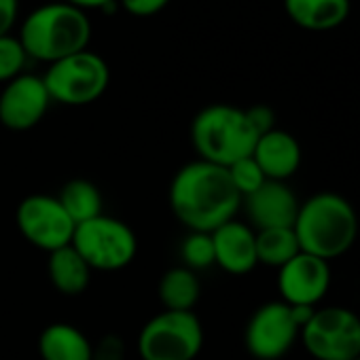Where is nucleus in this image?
I'll list each match as a JSON object with an SVG mask.
<instances>
[{
    "label": "nucleus",
    "mask_w": 360,
    "mask_h": 360,
    "mask_svg": "<svg viewBox=\"0 0 360 360\" xmlns=\"http://www.w3.org/2000/svg\"><path fill=\"white\" fill-rule=\"evenodd\" d=\"M169 208L189 231L212 233L236 219L242 195L233 187L227 167L195 159L174 174Z\"/></svg>",
    "instance_id": "1"
},
{
    "label": "nucleus",
    "mask_w": 360,
    "mask_h": 360,
    "mask_svg": "<svg viewBox=\"0 0 360 360\" xmlns=\"http://www.w3.org/2000/svg\"><path fill=\"white\" fill-rule=\"evenodd\" d=\"M292 231L301 252L330 263L354 246L358 238V214L343 195L322 191L301 202Z\"/></svg>",
    "instance_id": "2"
},
{
    "label": "nucleus",
    "mask_w": 360,
    "mask_h": 360,
    "mask_svg": "<svg viewBox=\"0 0 360 360\" xmlns=\"http://www.w3.org/2000/svg\"><path fill=\"white\" fill-rule=\"evenodd\" d=\"M18 39L28 58L53 64L87 49L91 20L85 11L58 0L30 11L20 26Z\"/></svg>",
    "instance_id": "3"
},
{
    "label": "nucleus",
    "mask_w": 360,
    "mask_h": 360,
    "mask_svg": "<svg viewBox=\"0 0 360 360\" xmlns=\"http://www.w3.org/2000/svg\"><path fill=\"white\" fill-rule=\"evenodd\" d=\"M257 140L246 110L231 104H210L191 123V142L200 159L221 167L250 157Z\"/></svg>",
    "instance_id": "4"
},
{
    "label": "nucleus",
    "mask_w": 360,
    "mask_h": 360,
    "mask_svg": "<svg viewBox=\"0 0 360 360\" xmlns=\"http://www.w3.org/2000/svg\"><path fill=\"white\" fill-rule=\"evenodd\" d=\"M204 347V326L195 311L163 309L140 328L142 360H195Z\"/></svg>",
    "instance_id": "5"
},
{
    "label": "nucleus",
    "mask_w": 360,
    "mask_h": 360,
    "mask_svg": "<svg viewBox=\"0 0 360 360\" xmlns=\"http://www.w3.org/2000/svg\"><path fill=\"white\" fill-rule=\"evenodd\" d=\"M43 81L51 102L85 106L104 96L110 83V68L102 56L85 49L49 64Z\"/></svg>",
    "instance_id": "6"
},
{
    "label": "nucleus",
    "mask_w": 360,
    "mask_h": 360,
    "mask_svg": "<svg viewBox=\"0 0 360 360\" xmlns=\"http://www.w3.org/2000/svg\"><path fill=\"white\" fill-rule=\"evenodd\" d=\"M70 246L83 257L91 271L125 269L138 252L134 229L127 223L106 214L77 225Z\"/></svg>",
    "instance_id": "7"
},
{
    "label": "nucleus",
    "mask_w": 360,
    "mask_h": 360,
    "mask_svg": "<svg viewBox=\"0 0 360 360\" xmlns=\"http://www.w3.org/2000/svg\"><path fill=\"white\" fill-rule=\"evenodd\" d=\"M299 339L316 360H356L360 356V316L341 305L316 307Z\"/></svg>",
    "instance_id": "8"
},
{
    "label": "nucleus",
    "mask_w": 360,
    "mask_h": 360,
    "mask_svg": "<svg viewBox=\"0 0 360 360\" xmlns=\"http://www.w3.org/2000/svg\"><path fill=\"white\" fill-rule=\"evenodd\" d=\"M20 233L39 250L53 252L72 242L75 223L53 195L37 193L20 202L15 212Z\"/></svg>",
    "instance_id": "9"
},
{
    "label": "nucleus",
    "mask_w": 360,
    "mask_h": 360,
    "mask_svg": "<svg viewBox=\"0 0 360 360\" xmlns=\"http://www.w3.org/2000/svg\"><path fill=\"white\" fill-rule=\"evenodd\" d=\"M301 326L290 305L284 301H267L255 309L246 324L244 343L257 360H280L297 343Z\"/></svg>",
    "instance_id": "10"
},
{
    "label": "nucleus",
    "mask_w": 360,
    "mask_h": 360,
    "mask_svg": "<svg viewBox=\"0 0 360 360\" xmlns=\"http://www.w3.org/2000/svg\"><path fill=\"white\" fill-rule=\"evenodd\" d=\"M51 104L43 77L20 75L3 85L0 91V123L11 131H28L37 127Z\"/></svg>",
    "instance_id": "11"
},
{
    "label": "nucleus",
    "mask_w": 360,
    "mask_h": 360,
    "mask_svg": "<svg viewBox=\"0 0 360 360\" xmlns=\"http://www.w3.org/2000/svg\"><path fill=\"white\" fill-rule=\"evenodd\" d=\"M333 282L330 263L307 252H299L278 269L280 301L286 305L318 307Z\"/></svg>",
    "instance_id": "12"
},
{
    "label": "nucleus",
    "mask_w": 360,
    "mask_h": 360,
    "mask_svg": "<svg viewBox=\"0 0 360 360\" xmlns=\"http://www.w3.org/2000/svg\"><path fill=\"white\" fill-rule=\"evenodd\" d=\"M250 227L261 229H278V227H292L299 214L301 202L297 200L295 191L286 183L267 180V183L242 200Z\"/></svg>",
    "instance_id": "13"
},
{
    "label": "nucleus",
    "mask_w": 360,
    "mask_h": 360,
    "mask_svg": "<svg viewBox=\"0 0 360 360\" xmlns=\"http://www.w3.org/2000/svg\"><path fill=\"white\" fill-rule=\"evenodd\" d=\"M214 244V265L231 276L250 274L257 261V233L248 223H240L238 219L221 225L212 233Z\"/></svg>",
    "instance_id": "14"
},
{
    "label": "nucleus",
    "mask_w": 360,
    "mask_h": 360,
    "mask_svg": "<svg viewBox=\"0 0 360 360\" xmlns=\"http://www.w3.org/2000/svg\"><path fill=\"white\" fill-rule=\"evenodd\" d=\"M255 161L263 169L267 180H278V183H286L290 176H295L301 167L303 150L299 140L284 131V129H271L263 136H259L255 150Z\"/></svg>",
    "instance_id": "15"
},
{
    "label": "nucleus",
    "mask_w": 360,
    "mask_h": 360,
    "mask_svg": "<svg viewBox=\"0 0 360 360\" xmlns=\"http://www.w3.org/2000/svg\"><path fill=\"white\" fill-rule=\"evenodd\" d=\"M286 15L307 32H328L349 18V0H284Z\"/></svg>",
    "instance_id": "16"
},
{
    "label": "nucleus",
    "mask_w": 360,
    "mask_h": 360,
    "mask_svg": "<svg viewBox=\"0 0 360 360\" xmlns=\"http://www.w3.org/2000/svg\"><path fill=\"white\" fill-rule=\"evenodd\" d=\"M91 352L94 345L87 335L68 322H53L39 337L43 360H91Z\"/></svg>",
    "instance_id": "17"
},
{
    "label": "nucleus",
    "mask_w": 360,
    "mask_h": 360,
    "mask_svg": "<svg viewBox=\"0 0 360 360\" xmlns=\"http://www.w3.org/2000/svg\"><path fill=\"white\" fill-rule=\"evenodd\" d=\"M47 274L58 292L66 297L83 295L91 284V267L83 261V257L68 244L60 250L49 252Z\"/></svg>",
    "instance_id": "18"
},
{
    "label": "nucleus",
    "mask_w": 360,
    "mask_h": 360,
    "mask_svg": "<svg viewBox=\"0 0 360 360\" xmlns=\"http://www.w3.org/2000/svg\"><path fill=\"white\" fill-rule=\"evenodd\" d=\"M202 284L195 271L187 267H172L159 280V301L163 309L172 311H193L200 301Z\"/></svg>",
    "instance_id": "19"
},
{
    "label": "nucleus",
    "mask_w": 360,
    "mask_h": 360,
    "mask_svg": "<svg viewBox=\"0 0 360 360\" xmlns=\"http://www.w3.org/2000/svg\"><path fill=\"white\" fill-rule=\"evenodd\" d=\"M62 208L66 210V214L72 219L75 225H81V223H87L102 212V206H104V200H102V193L100 189L89 183L85 178H75V180H68V183L62 187L60 195H58Z\"/></svg>",
    "instance_id": "20"
},
{
    "label": "nucleus",
    "mask_w": 360,
    "mask_h": 360,
    "mask_svg": "<svg viewBox=\"0 0 360 360\" xmlns=\"http://www.w3.org/2000/svg\"><path fill=\"white\" fill-rule=\"evenodd\" d=\"M255 233H257V261L263 265L280 269L301 252L292 227L261 229Z\"/></svg>",
    "instance_id": "21"
},
{
    "label": "nucleus",
    "mask_w": 360,
    "mask_h": 360,
    "mask_svg": "<svg viewBox=\"0 0 360 360\" xmlns=\"http://www.w3.org/2000/svg\"><path fill=\"white\" fill-rule=\"evenodd\" d=\"M180 257H183V267L191 271L212 267L214 265L212 236L202 231H189V236L180 244Z\"/></svg>",
    "instance_id": "22"
},
{
    "label": "nucleus",
    "mask_w": 360,
    "mask_h": 360,
    "mask_svg": "<svg viewBox=\"0 0 360 360\" xmlns=\"http://www.w3.org/2000/svg\"><path fill=\"white\" fill-rule=\"evenodd\" d=\"M28 53L24 51L22 43L13 34L0 37V85L13 81L15 77L24 75Z\"/></svg>",
    "instance_id": "23"
},
{
    "label": "nucleus",
    "mask_w": 360,
    "mask_h": 360,
    "mask_svg": "<svg viewBox=\"0 0 360 360\" xmlns=\"http://www.w3.org/2000/svg\"><path fill=\"white\" fill-rule=\"evenodd\" d=\"M229 172V178H231V183L233 187L238 189V193L244 198H248L250 193H255L257 189H261L265 183H267V178L263 174V169L259 167V163L255 161V157H244L240 161H236L233 165L227 167Z\"/></svg>",
    "instance_id": "24"
},
{
    "label": "nucleus",
    "mask_w": 360,
    "mask_h": 360,
    "mask_svg": "<svg viewBox=\"0 0 360 360\" xmlns=\"http://www.w3.org/2000/svg\"><path fill=\"white\" fill-rule=\"evenodd\" d=\"M246 117L252 125V129L257 131V136H263L271 129H276V112L271 106L267 104H255L250 108H244Z\"/></svg>",
    "instance_id": "25"
},
{
    "label": "nucleus",
    "mask_w": 360,
    "mask_h": 360,
    "mask_svg": "<svg viewBox=\"0 0 360 360\" xmlns=\"http://www.w3.org/2000/svg\"><path fill=\"white\" fill-rule=\"evenodd\" d=\"M117 3L134 18H153L169 5V0H117Z\"/></svg>",
    "instance_id": "26"
},
{
    "label": "nucleus",
    "mask_w": 360,
    "mask_h": 360,
    "mask_svg": "<svg viewBox=\"0 0 360 360\" xmlns=\"http://www.w3.org/2000/svg\"><path fill=\"white\" fill-rule=\"evenodd\" d=\"M91 360H123V343L115 335H106L100 339V345L94 347Z\"/></svg>",
    "instance_id": "27"
},
{
    "label": "nucleus",
    "mask_w": 360,
    "mask_h": 360,
    "mask_svg": "<svg viewBox=\"0 0 360 360\" xmlns=\"http://www.w3.org/2000/svg\"><path fill=\"white\" fill-rule=\"evenodd\" d=\"M18 11H20L18 0H0V37L11 34L18 22Z\"/></svg>",
    "instance_id": "28"
},
{
    "label": "nucleus",
    "mask_w": 360,
    "mask_h": 360,
    "mask_svg": "<svg viewBox=\"0 0 360 360\" xmlns=\"http://www.w3.org/2000/svg\"><path fill=\"white\" fill-rule=\"evenodd\" d=\"M64 3H68V5H72V7L87 13L89 9H102V11L110 9V7L117 5V0H64Z\"/></svg>",
    "instance_id": "29"
},
{
    "label": "nucleus",
    "mask_w": 360,
    "mask_h": 360,
    "mask_svg": "<svg viewBox=\"0 0 360 360\" xmlns=\"http://www.w3.org/2000/svg\"><path fill=\"white\" fill-rule=\"evenodd\" d=\"M356 360H360V356H358V358H356Z\"/></svg>",
    "instance_id": "30"
}]
</instances>
